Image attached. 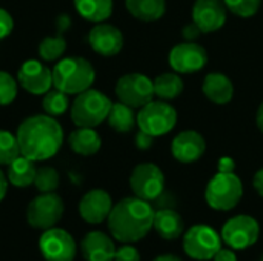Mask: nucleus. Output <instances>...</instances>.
Listing matches in <instances>:
<instances>
[{"instance_id":"39","label":"nucleus","mask_w":263,"mask_h":261,"mask_svg":"<svg viewBox=\"0 0 263 261\" xmlns=\"http://www.w3.org/2000/svg\"><path fill=\"white\" fill-rule=\"evenodd\" d=\"M234 168H236V163H234L233 158L223 157V158L219 160V165H217L219 172H234Z\"/></svg>"},{"instance_id":"5","label":"nucleus","mask_w":263,"mask_h":261,"mask_svg":"<svg viewBox=\"0 0 263 261\" xmlns=\"http://www.w3.org/2000/svg\"><path fill=\"white\" fill-rule=\"evenodd\" d=\"M243 195L242 180L234 172H217L205 189V200L216 211L234 209Z\"/></svg>"},{"instance_id":"20","label":"nucleus","mask_w":263,"mask_h":261,"mask_svg":"<svg viewBox=\"0 0 263 261\" xmlns=\"http://www.w3.org/2000/svg\"><path fill=\"white\" fill-rule=\"evenodd\" d=\"M205 97L214 105H227L233 100L234 86L228 75L222 72H210L202 83Z\"/></svg>"},{"instance_id":"14","label":"nucleus","mask_w":263,"mask_h":261,"mask_svg":"<svg viewBox=\"0 0 263 261\" xmlns=\"http://www.w3.org/2000/svg\"><path fill=\"white\" fill-rule=\"evenodd\" d=\"M18 85L34 95L46 94L52 85V69H49L45 63L29 58L22 63L17 72Z\"/></svg>"},{"instance_id":"9","label":"nucleus","mask_w":263,"mask_h":261,"mask_svg":"<svg viewBox=\"0 0 263 261\" xmlns=\"http://www.w3.org/2000/svg\"><path fill=\"white\" fill-rule=\"evenodd\" d=\"M116 95L119 102L131 106L142 108L149 103L154 97V83L153 80L140 72H131L122 75L116 83Z\"/></svg>"},{"instance_id":"31","label":"nucleus","mask_w":263,"mask_h":261,"mask_svg":"<svg viewBox=\"0 0 263 261\" xmlns=\"http://www.w3.org/2000/svg\"><path fill=\"white\" fill-rule=\"evenodd\" d=\"M34 186H35V189L40 194L55 192L57 188L60 186V175H59L57 169H54L51 166L39 168L37 169V174H35Z\"/></svg>"},{"instance_id":"17","label":"nucleus","mask_w":263,"mask_h":261,"mask_svg":"<svg viewBox=\"0 0 263 261\" xmlns=\"http://www.w3.org/2000/svg\"><path fill=\"white\" fill-rule=\"evenodd\" d=\"M206 151V142L202 134L197 131H182L171 142V154L173 157L183 163H196L199 162Z\"/></svg>"},{"instance_id":"1","label":"nucleus","mask_w":263,"mask_h":261,"mask_svg":"<svg viewBox=\"0 0 263 261\" xmlns=\"http://www.w3.org/2000/svg\"><path fill=\"white\" fill-rule=\"evenodd\" d=\"M15 135L22 155L32 162H43L54 157L63 143L62 126L48 114H39L25 118L20 123Z\"/></svg>"},{"instance_id":"30","label":"nucleus","mask_w":263,"mask_h":261,"mask_svg":"<svg viewBox=\"0 0 263 261\" xmlns=\"http://www.w3.org/2000/svg\"><path fill=\"white\" fill-rule=\"evenodd\" d=\"M66 51V42L62 35L55 37H45L39 43V54L45 62H55L59 60Z\"/></svg>"},{"instance_id":"24","label":"nucleus","mask_w":263,"mask_h":261,"mask_svg":"<svg viewBox=\"0 0 263 261\" xmlns=\"http://www.w3.org/2000/svg\"><path fill=\"white\" fill-rule=\"evenodd\" d=\"M37 174V168L32 160L26 158L25 155L17 157L11 165H8V182L15 188H28L34 185Z\"/></svg>"},{"instance_id":"26","label":"nucleus","mask_w":263,"mask_h":261,"mask_svg":"<svg viewBox=\"0 0 263 261\" xmlns=\"http://www.w3.org/2000/svg\"><path fill=\"white\" fill-rule=\"evenodd\" d=\"M77 12L94 23H102L112 14V0H74Z\"/></svg>"},{"instance_id":"16","label":"nucleus","mask_w":263,"mask_h":261,"mask_svg":"<svg viewBox=\"0 0 263 261\" xmlns=\"http://www.w3.org/2000/svg\"><path fill=\"white\" fill-rule=\"evenodd\" d=\"M112 198L103 189H91L79 203V214L82 220L89 225H100L108 220L112 209Z\"/></svg>"},{"instance_id":"22","label":"nucleus","mask_w":263,"mask_h":261,"mask_svg":"<svg viewBox=\"0 0 263 261\" xmlns=\"http://www.w3.org/2000/svg\"><path fill=\"white\" fill-rule=\"evenodd\" d=\"M68 143L72 152L83 157L94 155L102 148V138L94 131V128H77L74 132L69 134Z\"/></svg>"},{"instance_id":"37","label":"nucleus","mask_w":263,"mask_h":261,"mask_svg":"<svg viewBox=\"0 0 263 261\" xmlns=\"http://www.w3.org/2000/svg\"><path fill=\"white\" fill-rule=\"evenodd\" d=\"M200 34H202V31H200V28H199L194 22L185 25L183 29H182V35H183V38H185L186 42H196V40L199 38Z\"/></svg>"},{"instance_id":"15","label":"nucleus","mask_w":263,"mask_h":261,"mask_svg":"<svg viewBox=\"0 0 263 261\" xmlns=\"http://www.w3.org/2000/svg\"><path fill=\"white\" fill-rule=\"evenodd\" d=\"M193 22L202 34L219 31L227 22V6L223 0H196L193 5Z\"/></svg>"},{"instance_id":"38","label":"nucleus","mask_w":263,"mask_h":261,"mask_svg":"<svg viewBox=\"0 0 263 261\" xmlns=\"http://www.w3.org/2000/svg\"><path fill=\"white\" fill-rule=\"evenodd\" d=\"M214 261H237V255L233 249H220L216 255Z\"/></svg>"},{"instance_id":"2","label":"nucleus","mask_w":263,"mask_h":261,"mask_svg":"<svg viewBox=\"0 0 263 261\" xmlns=\"http://www.w3.org/2000/svg\"><path fill=\"white\" fill-rule=\"evenodd\" d=\"M154 209L149 202L139 197H126L116 203L108 217V229L120 243H137L153 229Z\"/></svg>"},{"instance_id":"25","label":"nucleus","mask_w":263,"mask_h":261,"mask_svg":"<svg viewBox=\"0 0 263 261\" xmlns=\"http://www.w3.org/2000/svg\"><path fill=\"white\" fill-rule=\"evenodd\" d=\"M106 122L116 132L125 134V132H131L133 128L137 125V114H134V108L122 102H117L112 103Z\"/></svg>"},{"instance_id":"27","label":"nucleus","mask_w":263,"mask_h":261,"mask_svg":"<svg viewBox=\"0 0 263 261\" xmlns=\"http://www.w3.org/2000/svg\"><path fill=\"white\" fill-rule=\"evenodd\" d=\"M154 95H157L160 100L170 102L177 98L183 92V80L177 72H165L157 75L154 80Z\"/></svg>"},{"instance_id":"8","label":"nucleus","mask_w":263,"mask_h":261,"mask_svg":"<svg viewBox=\"0 0 263 261\" xmlns=\"http://www.w3.org/2000/svg\"><path fill=\"white\" fill-rule=\"evenodd\" d=\"M220 249H222V238L211 226L196 225L185 232L183 251L188 257L194 260H213Z\"/></svg>"},{"instance_id":"35","label":"nucleus","mask_w":263,"mask_h":261,"mask_svg":"<svg viewBox=\"0 0 263 261\" xmlns=\"http://www.w3.org/2000/svg\"><path fill=\"white\" fill-rule=\"evenodd\" d=\"M12 29H14V20L11 14L6 9L0 8V40L6 38L12 32Z\"/></svg>"},{"instance_id":"10","label":"nucleus","mask_w":263,"mask_h":261,"mask_svg":"<svg viewBox=\"0 0 263 261\" xmlns=\"http://www.w3.org/2000/svg\"><path fill=\"white\" fill-rule=\"evenodd\" d=\"M129 186L136 197L146 202H154L165 191V175L157 165L140 163L131 172Z\"/></svg>"},{"instance_id":"32","label":"nucleus","mask_w":263,"mask_h":261,"mask_svg":"<svg viewBox=\"0 0 263 261\" xmlns=\"http://www.w3.org/2000/svg\"><path fill=\"white\" fill-rule=\"evenodd\" d=\"M228 11L242 18H250L260 9L262 0H223Z\"/></svg>"},{"instance_id":"3","label":"nucleus","mask_w":263,"mask_h":261,"mask_svg":"<svg viewBox=\"0 0 263 261\" xmlns=\"http://www.w3.org/2000/svg\"><path fill=\"white\" fill-rule=\"evenodd\" d=\"M96 80L94 66L83 57L62 58L52 68V85L62 92L80 94L92 86Z\"/></svg>"},{"instance_id":"34","label":"nucleus","mask_w":263,"mask_h":261,"mask_svg":"<svg viewBox=\"0 0 263 261\" xmlns=\"http://www.w3.org/2000/svg\"><path fill=\"white\" fill-rule=\"evenodd\" d=\"M114 261H140V254L129 243H123V246L116 249Z\"/></svg>"},{"instance_id":"40","label":"nucleus","mask_w":263,"mask_h":261,"mask_svg":"<svg viewBox=\"0 0 263 261\" xmlns=\"http://www.w3.org/2000/svg\"><path fill=\"white\" fill-rule=\"evenodd\" d=\"M253 185H254V189L257 191V194L263 197V168L259 169L256 174H254V178H253Z\"/></svg>"},{"instance_id":"23","label":"nucleus","mask_w":263,"mask_h":261,"mask_svg":"<svg viewBox=\"0 0 263 261\" xmlns=\"http://www.w3.org/2000/svg\"><path fill=\"white\" fill-rule=\"evenodd\" d=\"M128 12L142 22H156L166 12V0H125Z\"/></svg>"},{"instance_id":"18","label":"nucleus","mask_w":263,"mask_h":261,"mask_svg":"<svg viewBox=\"0 0 263 261\" xmlns=\"http://www.w3.org/2000/svg\"><path fill=\"white\" fill-rule=\"evenodd\" d=\"M88 42L97 54L103 57H112L117 55L123 48V34L117 26L102 22L89 31Z\"/></svg>"},{"instance_id":"42","label":"nucleus","mask_w":263,"mask_h":261,"mask_svg":"<svg viewBox=\"0 0 263 261\" xmlns=\"http://www.w3.org/2000/svg\"><path fill=\"white\" fill-rule=\"evenodd\" d=\"M256 123H257V128L260 129V132L263 134V102L260 103L259 109H257V114H256Z\"/></svg>"},{"instance_id":"19","label":"nucleus","mask_w":263,"mask_h":261,"mask_svg":"<svg viewBox=\"0 0 263 261\" xmlns=\"http://www.w3.org/2000/svg\"><path fill=\"white\" fill-rule=\"evenodd\" d=\"M80 252L86 261H114L116 245L105 232L91 231L82 238Z\"/></svg>"},{"instance_id":"29","label":"nucleus","mask_w":263,"mask_h":261,"mask_svg":"<svg viewBox=\"0 0 263 261\" xmlns=\"http://www.w3.org/2000/svg\"><path fill=\"white\" fill-rule=\"evenodd\" d=\"M20 155L22 152L17 135L11 134L9 131L0 129V166L11 165Z\"/></svg>"},{"instance_id":"41","label":"nucleus","mask_w":263,"mask_h":261,"mask_svg":"<svg viewBox=\"0 0 263 261\" xmlns=\"http://www.w3.org/2000/svg\"><path fill=\"white\" fill-rule=\"evenodd\" d=\"M8 185H9L8 177L0 171V202L5 198V195H6V192H8Z\"/></svg>"},{"instance_id":"44","label":"nucleus","mask_w":263,"mask_h":261,"mask_svg":"<svg viewBox=\"0 0 263 261\" xmlns=\"http://www.w3.org/2000/svg\"><path fill=\"white\" fill-rule=\"evenodd\" d=\"M260 261H263V257H262V260H260Z\"/></svg>"},{"instance_id":"43","label":"nucleus","mask_w":263,"mask_h":261,"mask_svg":"<svg viewBox=\"0 0 263 261\" xmlns=\"http://www.w3.org/2000/svg\"><path fill=\"white\" fill-rule=\"evenodd\" d=\"M153 261H182L179 257L176 255H171V254H165V255H159L156 257Z\"/></svg>"},{"instance_id":"36","label":"nucleus","mask_w":263,"mask_h":261,"mask_svg":"<svg viewBox=\"0 0 263 261\" xmlns=\"http://www.w3.org/2000/svg\"><path fill=\"white\" fill-rule=\"evenodd\" d=\"M154 138H156V137H153V135H149V134H146V132H143V131L139 129V132H137L134 142H136L137 149H140V151H148V149L154 145Z\"/></svg>"},{"instance_id":"4","label":"nucleus","mask_w":263,"mask_h":261,"mask_svg":"<svg viewBox=\"0 0 263 261\" xmlns=\"http://www.w3.org/2000/svg\"><path fill=\"white\" fill-rule=\"evenodd\" d=\"M112 102L97 89H86L74 98L69 112L77 128H96L102 125L109 114Z\"/></svg>"},{"instance_id":"11","label":"nucleus","mask_w":263,"mask_h":261,"mask_svg":"<svg viewBox=\"0 0 263 261\" xmlns=\"http://www.w3.org/2000/svg\"><path fill=\"white\" fill-rule=\"evenodd\" d=\"M260 235V226L251 215H236L230 218L220 232V238L234 251H243L256 245Z\"/></svg>"},{"instance_id":"13","label":"nucleus","mask_w":263,"mask_h":261,"mask_svg":"<svg viewBox=\"0 0 263 261\" xmlns=\"http://www.w3.org/2000/svg\"><path fill=\"white\" fill-rule=\"evenodd\" d=\"M170 66L177 74H194L202 71L208 63L206 49L196 42H182L170 51Z\"/></svg>"},{"instance_id":"12","label":"nucleus","mask_w":263,"mask_h":261,"mask_svg":"<svg viewBox=\"0 0 263 261\" xmlns=\"http://www.w3.org/2000/svg\"><path fill=\"white\" fill-rule=\"evenodd\" d=\"M39 251L45 261H74L77 245L68 231L54 226L40 235Z\"/></svg>"},{"instance_id":"33","label":"nucleus","mask_w":263,"mask_h":261,"mask_svg":"<svg viewBox=\"0 0 263 261\" xmlns=\"http://www.w3.org/2000/svg\"><path fill=\"white\" fill-rule=\"evenodd\" d=\"M17 97V80L6 71H0V106L11 105Z\"/></svg>"},{"instance_id":"7","label":"nucleus","mask_w":263,"mask_h":261,"mask_svg":"<svg viewBox=\"0 0 263 261\" xmlns=\"http://www.w3.org/2000/svg\"><path fill=\"white\" fill-rule=\"evenodd\" d=\"M65 203L55 192L40 194L26 208V220L31 228L46 231L54 228L63 217Z\"/></svg>"},{"instance_id":"21","label":"nucleus","mask_w":263,"mask_h":261,"mask_svg":"<svg viewBox=\"0 0 263 261\" xmlns=\"http://www.w3.org/2000/svg\"><path fill=\"white\" fill-rule=\"evenodd\" d=\"M153 228L163 240H176L183 234V220L174 209L162 208L154 212Z\"/></svg>"},{"instance_id":"28","label":"nucleus","mask_w":263,"mask_h":261,"mask_svg":"<svg viewBox=\"0 0 263 261\" xmlns=\"http://www.w3.org/2000/svg\"><path fill=\"white\" fill-rule=\"evenodd\" d=\"M42 108L45 111V114L51 115V117H59L63 115L71 106H69V98L68 94L62 92L60 89H49L46 94H43V100H42Z\"/></svg>"},{"instance_id":"6","label":"nucleus","mask_w":263,"mask_h":261,"mask_svg":"<svg viewBox=\"0 0 263 261\" xmlns=\"http://www.w3.org/2000/svg\"><path fill=\"white\" fill-rule=\"evenodd\" d=\"M177 123V111L165 100H151L137 112V126L140 131L162 137L174 129Z\"/></svg>"}]
</instances>
